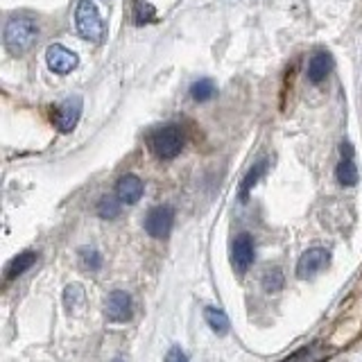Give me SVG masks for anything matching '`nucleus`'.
Listing matches in <instances>:
<instances>
[{"instance_id": "obj_1", "label": "nucleus", "mask_w": 362, "mask_h": 362, "mask_svg": "<svg viewBox=\"0 0 362 362\" xmlns=\"http://www.w3.org/2000/svg\"><path fill=\"white\" fill-rule=\"evenodd\" d=\"M41 37V28L39 21L30 16V14H14L5 23V32H3V43L9 50V54L23 57L28 54L34 43Z\"/></svg>"}, {"instance_id": "obj_2", "label": "nucleus", "mask_w": 362, "mask_h": 362, "mask_svg": "<svg viewBox=\"0 0 362 362\" xmlns=\"http://www.w3.org/2000/svg\"><path fill=\"white\" fill-rule=\"evenodd\" d=\"M186 145V136L177 124H163L150 134V150L158 158H175Z\"/></svg>"}, {"instance_id": "obj_3", "label": "nucleus", "mask_w": 362, "mask_h": 362, "mask_svg": "<svg viewBox=\"0 0 362 362\" xmlns=\"http://www.w3.org/2000/svg\"><path fill=\"white\" fill-rule=\"evenodd\" d=\"M75 25H77V34L84 41H102L105 37V23H102L95 5L90 0H79L77 9H75Z\"/></svg>"}, {"instance_id": "obj_4", "label": "nucleus", "mask_w": 362, "mask_h": 362, "mask_svg": "<svg viewBox=\"0 0 362 362\" xmlns=\"http://www.w3.org/2000/svg\"><path fill=\"white\" fill-rule=\"evenodd\" d=\"M328 263H331V254H328L324 247H313L308 252L301 254L299 263H297V276L313 279L315 274H320Z\"/></svg>"}, {"instance_id": "obj_5", "label": "nucleus", "mask_w": 362, "mask_h": 362, "mask_svg": "<svg viewBox=\"0 0 362 362\" xmlns=\"http://www.w3.org/2000/svg\"><path fill=\"white\" fill-rule=\"evenodd\" d=\"M175 224V211L170 206H154L145 215V231L152 238H165L173 231Z\"/></svg>"}, {"instance_id": "obj_6", "label": "nucleus", "mask_w": 362, "mask_h": 362, "mask_svg": "<svg viewBox=\"0 0 362 362\" xmlns=\"http://www.w3.org/2000/svg\"><path fill=\"white\" fill-rule=\"evenodd\" d=\"M45 62H48L50 71L52 73H59V75H68L71 71H75L77 64H79V57L68 50L66 45L62 43H52L48 52H45Z\"/></svg>"}, {"instance_id": "obj_7", "label": "nucleus", "mask_w": 362, "mask_h": 362, "mask_svg": "<svg viewBox=\"0 0 362 362\" xmlns=\"http://www.w3.org/2000/svg\"><path fill=\"white\" fill-rule=\"evenodd\" d=\"M82 116V98H68L64 100L59 107H57V113H54V124L57 129L68 134L77 127V120Z\"/></svg>"}, {"instance_id": "obj_8", "label": "nucleus", "mask_w": 362, "mask_h": 362, "mask_svg": "<svg viewBox=\"0 0 362 362\" xmlns=\"http://www.w3.org/2000/svg\"><path fill=\"white\" fill-rule=\"evenodd\" d=\"M107 320L109 322H129L132 320V297L124 290H113L109 297H107Z\"/></svg>"}, {"instance_id": "obj_9", "label": "nucleus", "mask_w": 362, "mask_h": 362, "mask_svg": "<svg viewBox=\"0 0 362 362\" xmlns=\"http://www.w3.org/2000/svg\"><path fill=\"white\" fill-rule=\"evenodd\" d=\"M256 256V247H254V238L249 233H240L233 240V267L245 274V272L252 267Z\"/></svg>"}, {"instance_id": "obj_10", "label": "nucleus", "mask_w": 362, "mask_h": 362, "mask_svg": "<svg viewBox=\"0 0 362 362\" xmlns=\"http://www.w3.org/2000/svg\"><path fill=\"white\" fill-rule=\"evenodd\" d=\"M335 175H337V181L344 188H351V186L358 184V165H356V158H354V147H351L349 141L342 143V161H339Z\"/></svg>"}, {"instance_id": "obj_11", "label": "nucleus", "mask_w": 362, "mask_h": 362, "mask_svg": "<svg viewBox=\"0 0 362 362\" xmlns=\"http://www.w3.org/2000/svg\"><path fill=\"white\" fill-rule=\"evenodd\" d=\"M116 197L122 204H136L143 197V181L136 175H122L116 184Z\"/></svg>"}, {"instance_id": "obj_12", "label": "nucleus", "mask_w": 362, "mask_h": 362, "mask_svg": "<svg viewBox=\"0 0 362 362\" xmlns=\"http://www.w3.org/2000/svg\"><path fill=\"white\" fill-rule=\"evenodd\" d=\"M331 68H333L331 54H328L326 50H317V52H313L310 62H308V71H305V73H308V79L313 84H320L328 77Z\"/></svg>"}, {"instance_id": "obj_13", "label": "nucleus", "mask_w": 362, "mask_h": 362, "mask_svg": "<svg viewBox=\"0 0 362 362\" xmlns=\"http://www.w3.org/2000/svg\"><path fill=\"white\" fill-rule=\"evenodd\" d=\"M37 258H39V254H37V252H23V254H18V256H16L14 260H11L9 265H7V272H5L7 281L21 276L23 272H28L34 263H37Z\"/></svg>"}, {"instance_id": "obj_14", "label": "nucleus", "mask_w": 362, "mask_h": 362, "mask_svg": "<svg viewBox=\"0 0 362 362\" xmlns=\"http://www.w3.org/2000/svg\"><path fill=\"white\" fill-rule=\"evenodd\" d=\"M204 320H206V324L213 328V333H218V335L229 333V317H226L222 310L213 308V305H209V308L204 310Z\"/></svg>"}, {"instance_id": "obj_15", "label": "nucleus", "mask_w": 362, "mask_h": 362, "mask_svg": "<svg viewBox=\"0 0 362 362\" xmlns=\"http://www.w3.org/2000/svg\"><path fill=\"white\" fill-rule=\"evenodd\" d=\"M215 93H218V88H215V84L211 82V79H197V82L190 86V98L195 102H206Z\"/></svg>"}, {"instance_id": "obj_16", "label": "nucleus", "mask_w": 362, "mask_h": 362, "mask_svg": "<svg viewBox=\"0 0 362 362\" xmlns=\"http://www.w3.org/2000/svg\"><path fill=\"white\" fill-rule=\"evenodd\" d=\"M265 168H267V158H260V161L247 173V177H245V181H243V186H240V197H243V199H247L249 190H252V188L256 186V181L260 179V175L265 173Z\"/></svg>"}, {"instance_id": "obj_17", "label": "nucleus", "mask_w": 362, "mask_h": 362, "mask_svg": "<svg viewBox=\"0 0 362 362\" xmlns=\"http://www.w3.org/2000/svg\"><path fill=\"white\" fill-rule=\"evenodd\" d=\"M120 199L118 197H102L98 202V215L100 218H105V220H113V218H118L120 215Z\"/></svg>"}, {"instance_id": "obj_18", "label": "nucleus", "mask_w": 362, "mask_h": 362, "mask_svg": "<svg viewBox=\"0 0 362 362\" xmlns=\"http://www.w3.org/2000/svg\"><path fill=\"white\" fill-rule=\"evenodd\" d=\"M283 283H286V279H283V272L279 267H272L265 272V276H263V288L265 292H279L283 290Z\"/></svg>"}, {"instance_id": "obj_19", "label": "nucleus", "mask_w": 362, "mask_h": 362, "mask_svg": "<svg viewBox=\"0 0 362 362\" xmlns=\"http://www.w3.org/2000/svg\"><path fill=\"white\" fill-rule=\"evenodd\" d=\"M64 303L66 308H79V305H84V290L82 286H77V283H73V286H68L66 292H64Z\"/></svg>"}, {"instance_id": "obj_20", "label": "nucleus", "mask_w": 362, "mask_h": 362, "mask_svg": "<svg viewBox=\"0 0 362 362\" xmlns=\"http://www.w3.org/2000/svg\"><path fill=\"white\" fill-rule=\"evenodd\" d=\"M134 9H136V23H139V25L150 23L154 18V7L150 3H145V0H136Z\"/></svg>"}, {"instance_id": "obj_21", "label": "nucleus", "mask_w": 362, "mask_h": 362, "mask_svg": "<svg viewBox=\"0 0 362 362\" xmlns=\"http://www.w3.org/2000/svg\"><path fill=\"white\" fill-rule=\"evenodd\" d=\"M79 258H82V265L86 269H100V265H102V258L95 249H82V252H79Z\"/></svg>"}, {"instance_id": "obj_22", "label": "nucleus", "mask_w": 362, "mask_h": 362, "mask_svg": "<svg viewBox=\"0 0 362 362\" xmlns=\"http://www.w3.org/2000/svg\"><path fill=\"white\" fill-rule=\"evenodd\" d=\"M165 362H188V358H186V354L181 349H170V354L165 356Z\"/></svg>"}, {"instance_id": "obj_23", "label": "nucleus", "mask_w": 362, "mask_h": 362, "mask_svg": "<svg viewBox=\"0 0 362 362\" xmlns=\"http://www.w3.org/2000/svg\"><path fill=\"white\" fill-rule=\"evenodd\" d=\"M116 362H120V360H116Z\"/></svg>"}]
</instances>
